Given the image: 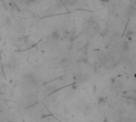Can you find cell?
Segmentation results:
<instances>
[{
  "instance_id": "obj_1",
  "label": "cell",
  "mask_w": 136,
  "mask_h": 122,
  "mask_svg": "<svg viewBox=\"0 0 136 122\" xmlns=\"http://www.w3.org/2000/svg\"><path fill=\"white\" fill-rule=\"evenodd\" d=\"M51 38L54 41L58 40V39L60 38V33L58 31H54L51 33Z\"/></svg>"
},
{
  "instance_id": "obj_2",
  "label": "cell",
  "mask_w": 136,
  "mask_h": 122,
  "mask_svg": "<svg viewBox=\"0 0 136 122\" xmlns=\"http://www.w3.org/2000/svg\"><path fill=\"white\" fill-rule=\"evenodd\" d=\"M64 2L68 6H73L76 3L77 0H64Z\"/></svg>"
},
{
  "instance_id": "obj_3",
  "label": "cell",
  "mask_w": 136,
  "mask_h": 122,
  "mask_svg": "<svg viewBox=\"0 0 136 122\" xmlns=\"http://www.w3.org/2000/svg\"><path fill=\"white\" fill-rule=\"evenodd\" d=\"M104 102H105V100H103V98H100V99L98 100V102H99V103Z\"/></svg>"
},
{
  "instance_id": "obj_4",
  "label": "cell",
  "mask_w": 136,
  "mask_h": 122,
  "mask_svg": "<svg viewBox=\"0 0 136 122\" xmlns=\"http://www.w3.org/2000/svg\"><path fill=\"white\" fill-rule=\"evenodd\" d=\"M100 2H108L110 0H100Z\"/></svg>"
}]
</instances>
